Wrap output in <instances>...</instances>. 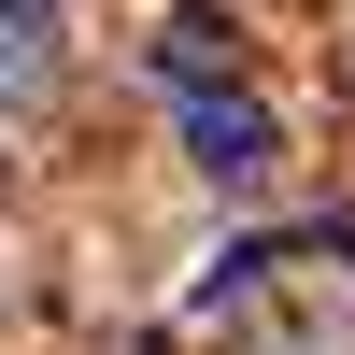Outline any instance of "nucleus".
Segmentation results:
<instances>
[{"mask_svg": "<svg viewBox=\"0 0 355 355\" xmlns=\"http://www.w3.org/2000/svg\"><path fill=\"white\" fill-rule=\"evenodd\" d=\"M185 157L214 171V185H256V171H270V114L227 100V85H199V100H185Z\"/></svg>", "mask_w": 355, "mask_h": 355, "instance_id": "obj_1", "label": "nucleus"}, {"mask_svg": "<svg viewBox=\"0 0 355 355\" xmlns=\"http://www.w3.org/2000/svg\"><path fill=\"white\" fill-rule=\"evenodd\" d=\"M57 0H0V100H43V71H57Z\"/></svg>", "mask_w": 355, "mask_h": 355, "instance_id": "obj_2", "label": "nucleus"}, {"mask_svg": "<svg viewBox=\"0 0 355 355\" xmlns=\"http://www.w3.org/2000/svg\"><path fill=\"white\" fill-rule=\"evenodd\" d=\"M157 57H171L185 85H214V57H227V43H214V15H171V43H157Z\"/></svg>", "mask_w": 355, "mask_h": 355, "instance_id": "obj_3", "label": "nucleus"}]
</instances>
